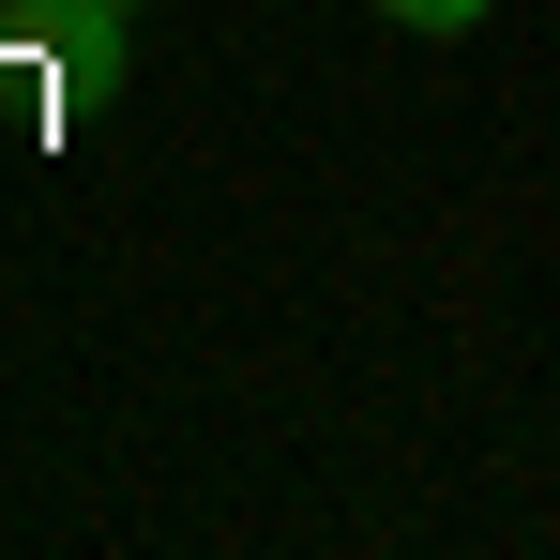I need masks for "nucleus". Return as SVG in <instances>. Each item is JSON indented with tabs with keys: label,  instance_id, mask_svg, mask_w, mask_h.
I'll return each instance as SVG.
<instances>
[{
	"label": "nucleus",
	"instance_id": "2",
	"mask_svg": "<svg viewBox=\"0 0 560 560\" xmlns=\"http://www.w3.org/2000/svg\"><path fill=\"white\" fill-rule=\"evenodd\" d=\"M364 15H394V31H485V0H364Z\"/></svg>",
	"mask_w": 560,
	"mask_h": 560
},
{
	"label": "nucleus",
	"instance_id": "3",
	"mask_svg": "<svg viewBox=\"0 0 560 560\" xmlns=\"http://www.w3.org/2000/svg\"><path fill=\"white\" fill-rule=\"evenodd\" d=\"M121 15H152V0H121Z\"/></svg>",
	"mask_w": 560,
	"mask_h": 560
},
{
	"label": "nucleus",
	"instance_id": "1",
	"mask_svg": "<svg viewBox=\"0 0 560 560\" xmlns=\"http://www.w3.org/2000/svg\"><path fill=\"white\" fill-rule=\"evenodd\" d=\"M0 46L46 61L61 106H106V92H121V0H0Z\"/></svg>",
	"mask_w": 560,
	"mask_h": 560
}]
</instances>
